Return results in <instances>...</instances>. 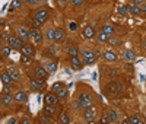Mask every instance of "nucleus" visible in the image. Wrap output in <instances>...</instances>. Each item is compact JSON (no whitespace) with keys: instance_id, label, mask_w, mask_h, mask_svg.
Instances as JSON below:
<instances>
[{"instance_id":"obj_1","label":"nucleus","mask_w":146,"mask_h":124,"mask_svg":"<svg viewBox=\"0 0 146 124\" xmlns=\"http://www.w3.org/2000/svg\"><path fill=\"white\" fill-rule=\"evenodd\" d=\"M92 104V95L91 93H82L75 102H73V108L75 109H85L86 107H89Z\"/></svg>"},{"instance_id":"obj_2","label":"nucleus","mask_w":146,"mask_h":124,"mask_svg":"<svg viewBox=\"0 0 146 124\" xmlns=\"http://www.w3.org/2000/svg\"><path fill=\"white\" fill-rule=\"evenodd\" d=\"M83 118H85V121H88V123L95 121V118H96V108L92 107V104L83 109Z\"/></svg>"},{"instance_id":"obj_3","label":"nucleus","mask_w":146,"mask_h":124,"mask_svg":"<svg viewBox=\"0 0 146 124\" xmlns=\"http://www.w3.org/2000/svg\"><path fill=\"white\" fill-rule=\"evenodd\" d=\"M121 91V86L118 82H110L107 86H105V92L110 95V96H117Z\"/></svg>"},{"instance_id":"obj_4","label":"nucleus","mask_w":146,"mask_h":124,"mask_svg":"<svg viewBox=\"0 0 146 124\" xmlns=\"http://www.w3.org/2000/svg\"><path fill=\"white\" fill-rule=\"evenodd\" d=\"M80 56H82V60L85 64H94L96 60V56L92 51H89V50H80Z\"/></svg>"},{"instance_id":"obj_5","label":"nucleus","mask_w":146,"mask_h":124,"mask_svg":"<svg viewBox=\"0 0 146 124\" xmlns=\"http://www.w3.org/2000/svg\"><path fill=\"white\" fill-rule=\"evenodd\" d=\"M48 16H50V12H48L47 9H38V10L35 12V15H34V18L36 21H40L41 23H44L48 19Z\"/></svg>"},{"instance_id":"obj_6","label":"nucleus","mask_w":146,"mask_h":124,"mask_svg":"<svg viewBox=\"0 0 146 124\" xmlns=\"http://www.w3.org/2000/svg\"><path fill=\"white\" fill-rule=\"evenodd\" d=\"M60 101V99H58V96L56 95V92H48L45 96H44V102L45 104H48V105H56L57 102Z\"/></svg>"},{"instance_id":"obj_7","label":"nucleus","mask_w":146,"mask_h":124,"mask_svg":"<svg viewBox=\"0 0 146 124\" xmlns=\"http://www.w3.org/2000/svg\"><path fill=\"white\" fill-rule=\"evenodd\" d=\"M34 74H35V78H40V79H44L45 80L47 76H48V72L42 66H35L34 67Z\"/></svg>"},{"instance_id":"obj_8","label":"nucleus","mask_w":146,"mask_h":124,"mask_svg":"<svg viewBox=\"0 0 146 124\" xmlns=\"http://www.w3.org/2000/svg\"><path fill=\"white\" fill-rule=\"evenodd\" d=\"M42 86H44V79H40V78H36V79L29 82V89L31 91H41Z\"/></svg>"},{"instance_id":"obj_9","label":"nucleus","mask_w":146,"mask_h":124,"mask_svg":"<svg viewBox=\"0 0 146 124\" xmlns=\"http://www.w3.org/2000/svg\"><path fill=\"white\" fill-rule=\"evenodd\" d=\"M9 41V45L12 47V48H22V38H21V36H10V38L7 40Z\"/></svg>"},{"instance_id":"obj_10","label":"nucleus","mask_w":146,"mask_h":124,"mask_svg":"<svg viewBox=\"0 0 146 124\" xmlns=\"http://www.w3.org/2000/svg\"><path fill=\"white\" fill-rule=\"evenodd\" d=\"M135 58H136V53L133 51V50H130V48H127L126 51L123 53V60L127 61V63H130V61H135Z\"/></svg>"},{"instance_id":"obj_11","label":"nucleus","mask_w":146,"mask_h":124,"mask_svg":"<svg viewBox=\"0 0 146 124\" xmlns=\"http://www.w3.org/2000/svg\"><path fill=\"white\" fill-rule=\"evenodd\" d=\"M70 64H72V67H73V69H78V70H80V69L83 67L82 60H80L78 56H73V57H70Z\"/></svg>"},{"instance_id":"obj_12","label":"nucleus","mask_w":146,"mask_h":124,"mask_svg":"<svg viewBox=\"0 0 146 124\" xmlns=\"http://www.w3.org/2000/svg\"><path fill=\"white\" fill-rule=\"evenodd\" d=\"M21 53H22V54H25V56H29V57H34V54H35V48H34V45H22Z\"/></svg>"},{"instance_id":"obj_13","label":"nucleus","mask_w":146,"mask_h":124,"mask_svg":"<svg viewBox=\"0 0 146 124\" xmlns=\"http://www.w3.org/2000/svg\"><path fill=\"white\" fill-rule=\"evenodd\" d=\"M102 57L107 60V61H117V54L114 51H111V50H108V51H105L102 54Z\"/></svg>"},{"instance_id":"obj_14","label":"nucleus","mask_w":146,"mask_h":124,"mask_svg":"<svg viewBox=\"0 0 146 124\" xmlns=\"http://www.w3.org/2000/svg\"><path fill=\"white\" fill-rule=\"evenodd\" d=\"M18 35L22 40H27V38H29V29H27L25 27H19L18 28Z\"/></svg>"},{"instance_id":"obj_15","label":"nucleus","mask_w":146,"mask_h":124,"mask_svg":"<svg viewBox=\"0 0 146 124\" xmlns=\"http://www.w3.org/2000/svg\"><path fill=\"white\" fill-rule=\"evenodd\" d=\"M13 99H15L16 102H27L28 96H27L25 92H16V93L13 95Z\"/></svg>"},{"instance_id":"obj_16","label":"nucleus","mask_w":146,"mask_h":124,"mask_svg":"<svg viewBox=\"0 0 146 124\" xmlns=\"http://www.w3.org/2000/svg\"><path fill=\"white\" fill-rule=\"evenodd\" d=\"M56 111H57V108H56V105H48V104H45V107H44V114H48V115H54L56 114Z\"/></svg>"},{"instance_id":"obj_17","label":"nucleus","mask_w":146,"mask_h":124,"mask_svg":"<svg viewBox=\"0 0 146 124\" xmlns=\"http://www.w3.org/2000/svg\"><path fill=\"white\" fill-rule=\"evenodd\" d=\"M7 73L12 76V79H13V80H19V79H21L19 72H18L16 69H13V67H9V69H7Z\"/></svg>"},{"instance_id":"obj_18","label":"nucleus","mask_w":146,"mask_h":124,"mask_svg":"<svg viewBox=\"0 0 146 124\" xmlns=\"http://www.w3.org/2000/svg\"><path fill=\"white\" fill-rule=\"evenodd\" d=\"M2 82H3L6 86H9L12 82H13V79H12V76H10L7 72H5V73H2Z\"/></svg>"},{"instance_id":"obj_19","label":"nucleus","mask_w":146,"mask_h":124,"mask_svg":"<svg viewBox=\"0 0 146 124\" xmlns=\"http://www.w3.org/2000/svg\"><path fill=\"white\" fill-rule=\"evenodd\" d=\"M63 40H64V31H63V29H60V28H57V29H56V36H54V41L60 42V41H63Z\"/></svg>"},{"instance_id":"obj_20","label":"nucleus","mask_w":146,"mask_h":124,"mask_svg":"<svg viewBox=\"0 0 146 124\" xmlns=\"http://www.w3.org/2000/svg\"><path fill=\"white\" fill-rule=\"evenodd\" d=\"M22 2H23V0H13V2H12V5H10V7H9V12H13V10L19 9V7L22 6Z\"/></svg>"},{"instance_id":"obj_21","label":"nucleus","mask_w":146,"mask_h":124,"mask_svg":"<svg viewBox=\"0 0 146 124\" xmlns=\"http://www.w3.org/2000/svg\"><path fill=\"white\" fill-rule=\"evenodd\" d=\"M67 95H69V91L67 89H64V88H62L58 92H57V96H58V99L60 101H64V99L67 98Z\"/></svg>"},{"instance_id":"obj_22","label":"nucleus","mask_w":146,"mask_h":124,"mask_svg":"<svg viewBox=\"0 0 146 124\" xmlns=\"http://www.w3.org/2000/svg\"><path fill=\"white\" fill-rule=\"evenodd\" d=\"M94 29H92V27H85L83 28V36H86V38H92L94 36Z\"/></svg>"},{"instance_id":"obj_23","label":"nucleus","mask_w":146,"mask_h":124,"mask_svg":"<svg viewBox=\"0 0 146 124\" xmlns=\"http://www.w3.org/2000/svg\"><path fill=\"white\" fill-rule=\"evenodd\" d=\"M54 36H56V29H53V28H48V29L45 31V38H47V40L53 41V40H54Z\"/></svg>"},{"instance_id":"obj_24","label":"nucleus","mask_w":146,"mask_h":124,"mask_svg":"<svg viewBox=\"0 0 146 124\" xmlns=\"http://www.w3.org/2000/svg\"><path fill=\"white\" fill-rule=\"evenodd\" d=\"M10 102H12L10 95H9V93H3V95H2V105H3V107H7Z\"/></svg>"},{"instance_id":"obj_25","label":"nucleus","mask_w":146,"mask_h":124,"mask_svg":"<svg viewBox=\"0 0 146 124\" xmlns=\"http://www.w3.org/2000/svg\"><path fill=\"white\" fill-rule=\"evenodd\" d=\"M108 38H110V35H107L105 32H102L101 31V34L96 36V40H98V42H107L108 41Z\"/></svg>"},{"instance_id":"obj_26","label":"nucleus","mask_w":146,"mask_h":124,"mask_svg":"<svg viewBox=\"0 0 146 124\" xmlns=\"http://www.w3.org/2000/svg\"><path fill=\"white\" fill-rule=\"evenodd\" d=\"M23 2L29 6H38V5H42L45 0H23Z\"/></svg>"},{"instance_id":"obj_27","label":"nucleus","mask_w":146,"mask_h":124,"mask_svg":"<svg viewBox=\"0 0 146 124\" xmlns=\"http://www.w3.org/2000/svg\"><path fill=\"white\" fill-rule=\"evenodd\" d=\"M102 32H105L107 35L111 36V35H113V32H114V28L111 27V25H104V27H102Z\"/></svg>"},{"instance_id":"obj_28","label":"nucleus","mask_w":146,"mask_h":124,"mask_svg":"<svg viewBox=\"0 0 146 124\" xmlns=\"http://www.w3.org/2000/svg\"><path fill=\"white\" fill-rule=\"evenodd\" d=\"M129 12H130L131 15H139V13H142L140 7H137V6H135V5H131V6L129 7Z\"/></svg>"},{"instance_id":"obj_29","label":"nucleus","mask_w":146,"mask_h":124,"mask_svg":"<svg viewBox=\"0 0 146 124\" xmlns=\"http://www.w3.org/2000/svg\"><path fill=\"white\" fill-rule=\"evenodd\" d=\"M45 69H47L48 73H54V72L57 70V63H48V64L45 66Z\"/></svg>"},{"instance_id":"obj_30","label":"nucleus","mask_w":146,"mask_h":124,"mask_svg":"<svg viewBox=\"0 0 146 124\" xmlns=\"http://www.w3.org/2000/svg\"><path fill=\"white\" fill-rule=\"evenodd\" d=\"M40 123H44V124H50L51 123V115H48V114H44L40 117Z\"/></svg>"},{"instance_id":"obj_31","label":"nucleus","mask_w":146,"mask_h":124,"mask_svg":"<svg viewBox=\"0 0 146 124\" xmlns=\"http://www.w3.org/2000/svg\"><path fill=\"white\" fill-rule=\"evenodd\" d=\"M107 115H108V118H110V121H113V123H114V121H117V113H115V111H114V109H110Z\"/></svg>"},{"instance_id":"obj_32","label":"nucleus","mask_w":146,"mask_h":124,"mask_svg":"<svg viewBox=\"0 0 146 124\" xmlns=\"http://www.w3.org/2000/svg\"><path fill=\"white\" fill-rule=\"evenodd\" d=\"M62 88H63V83H62V82H56V83L51 86V91L57 93V92H58L60 89H62Z\"/></svg>"},{"instance_id":"obj_33","label":"nucleus","mask_w":146,"mask_h":124,"mask_svg":"<svg viewBox=\"0 0 146 124\" xmlns=\"http://www.w3.org/2000/svg\"><path fill=\"white\" fill-rule=\"evenodd\" d=\"M10 45H5V47H2V56L3 57H7L9 54H10Z\"/></svg>"},{"instance_id":"obj_34","label":"nucleus","mask_w":146,"mask_h":124,"mask_svg":"<svg viewBox=\"0 0 146 124\" xmlns=\"http://www.w3.org/2000/svg\"><path fill=\"white\" fill-rule=\"evenodd\" d=\"M41 25H42V23H41L40 21H36L35 18H34V19L31 21V27H32V28H35V29H38V28L41 27Z\"/></svg>"},{"instance_id":"obj_35","label":"nucleus","mask_w":146,"mask_h":124,"mask_svg":"<svg viewBox=\"0 0 146 124\" xmlns=\"http://www.w3.org/2000/svg\"><path fill=\"white\" fill-rule=\"evenodd\" d=\"M78 54H79V50H78L76 47H70V48H69V56H70V57L78 56Z\"/></svg>"},{"instance_id":"obj_36","label":"nucleus","mask_w":146,"mask_h":124,"mask_svg":"<svg viewBox=\"0 0 146 124\" xmlns=\"http://www.w3.org/2000/svg\"><path fill=\"white\" fill-rule=\"evenodd\" d=\"M69 2H70V5H72L73 7H78V6L83 5V2H85V0H69Z\"/></svg>"},{"instance_id":"obj_37","label":"nucleus","mask_w":146,"mask_h":124,"mask_svg":"<svg viewBox=\"0 0 146 124\" xmlns=\"http://www.w3.org/2000/svg\"><path fill=\"white\" fill-rule=\"evenodd\" d=\"M57 51H58L57 45H50L48 47V54H57Z\"/></svg>"},{"instance_id":"obj_38","label":"nucleus","mask_w":146,"mask_h":124,"mask_svg":"<svg viewBox=\"0 0 146 124\" xmlns=\"http://www.w3.org/2000/svg\"><path fill=\"white\" fill-rule=\"evenodd\" d=\"M31 58H32V57H29V56H25V54H22V57H21V61H22L23 64H27V63H29V61H31Z\"/></svg>"},{"instance_id":"obj_39","label":"nucleus","mask_w":146,"mask_h":124,"mask_svg":"<svg viewBox=\"0 0 146 124\" xmlns=\"http://www.w3.org/2000/svg\"><path fill=\"white\" fill-rule=\"evenodd\" d=\"M36 35H38V29L31 28V29H29V36H31V38H35Z\"/></svg>"},{"instance_id":"obj_40","label":"nucleus","mask_w":146,"mask_h":124,"mask_svg":"<svg viewBox=\"0 0 146 124\" xmlns=\"http://www.w3.org/2000/svg\"><path fill=\"white\" fill-rule=\"evenodd\" d=\"M42 36H44V35H41V34H38V35H36V36H35V38H34V41H35V44H41V42H42V40H44V38H42Z\"/></svg>"},{"instance_id":"obj_41","label":"nucleus","mask_w":146,"mask_h":124,"mask_svg":"<svg viewBox=\"0 0 146 124\" xmlns=\"http://www.w3.org/2000/svg\"><path fill=\"white\" fill-rule=\"evenodd\" d=\"M58 121H60V123H69L67 114H62V115H60V118H58Z\"/></svg>"},{"instance_id":"obj_42","label":"nucleus","mask_w":146,"mask_h":124,"mask_svg":"<svg viewBox=\"0 0 146 124\" xmlns=\"http://www.w3.org/2000/svg\"><path fill=\"white\" fill-rule=\"evenodd\" d=\"M69 29H70V31H76V29H78V23H76V22H70V23H69Z\"/></svg>"},{"instance_id":"obj_43","label":"nucleus","mask_w":146,"mask_h":124,"mask_svg":"<svg viewBox=\"0 0 146 124\" xmlns=\"http://www.w3.org/2000/svg\"><path fill=\"white\" fill-rule=\"evenodd\" d=\"M127 10H129V7H127V6H121V7H118V13L123 15V13H126Z\"/></svg>"},{"instance_id":"obj_44","label":"nucleus","mask_w":146,"mask_h":124,"mask_svg":"<svg viewBox=\"0 0 146 124\" xmlns=\"http://www.w3.org/2000/svg\"><path fill=\"white\" fill-rule=\"evenodd\" d=\"M129 123H136V124H140L142 121H140L137 117H131V118H129Z\"/></svg>"},{"instance_id":"obj_45","label":"nucleus","mask_w":146,"mask_h":124,"mask_svg":"<svg viewBox=\"0 0 146 124\" xmlns=\"http://www.w3.org/2000/svg\"><path fill=\"white\" fill-rule=\"evenodd\" d=\"M108 42L113 44V45H117V44H118V41H117L115 38H113V36H111V38H108Z\"/></svg>"},{"instance_id":"obj_46","label":"nucleus","mask_w":146,"mask_h":124,"mask_svg":"<svg viewBox=\"0 0 146 124\" xmlns=\"http://www.w3.org/2000/svg\"><path fill=\"white\" fill-rule=\"evenodd\" d=\"M130 2L135 5V6H139V5H142V0H130Z\"/></svg>"},{"instance_id":"obj_47","label":"nucleus","mask_w":146,"mask_h":124,"mask_svg":"<svg viewBox=\"0 0 146 124\" xmlns=\"http://www.w3.org/2000/svg\"><path fill=\"white\" fill-rule=\"evenodd\" d=\"M108 74H110V76H117V70H115V69L110 70V73H108Z\"/></svg>"},{"instance_id":"obj_48","label":"nucleus","mask_w":146,"mask_h":124,"mask_svg":"<svg viewBox=\"0 0 146 124\" xmlns=\"http://www.w3.org/2000/svg\"><path fill=\"white\" fill-rule=\"evenodd\" d=\"M57 2H58V5H60V6H64V5L69 2V0H57Z\"/></svg>"},{"instance_id":"obj_49","label":"nucleus","mask_w":146,"mask_h":124,"mask_svg":"<svg viewBox=\"0 0 146 124\" xmlns=\"http://www.w3.org/2000/svg\"><path fill=\"white\" fill-rule=\"evenodd\" d=\"M2 38H3V40H9L10 36H9V35H7L6 32H2Z\"/></svg>"},{"instance_id":"obj_50","label":"nucleus","mask_w":146,"mask_h":124,"mask_svg":"<svg viewBox=\"0 0 146 124\" xmlns=\"http://www.w3.org/2000/svg\"><path fill=\"white\" fill-rule=\"evenodd\" d=\"M16 123V118H9L7 120V124H15Z\"/></svg>"},{"instance_id":"obj_51","label":"nucleus","mask_w":146,"mask_h":124,"mask_svg":"<svg viewBox=\"0 0 146 124\" xmlns=\"http://www.w3.org/2000/svg\"><path fill=\"white\" fill-rule=\"evenodd\" d=\"M21 123L22 124H28V123H31V120L29 118H23V120H21Z\"/></svg>"},{"instance_id":"obj_52","label":"nucleus","mask_w":146,"mask_h":124,"mask_svg":"<svg viewBox=\"0 0 146 124\" xmlns=\"http://www.w3.org/2000/svg\"><path fill=\"white\" fill-rule=\"evenodd\" d=\"M140 10L143 12V13H146V3H143V5L140 6Z\"/></svg>"},{"instance_id":"obj_53","label":"nucleus","mask_w":146,"mask_h":124,"mask_svg":"<svg viewBox=\"0 0 146 124\" xmlns=\"http://www.w3.org/2000/svg\"><path fill=\"white\" fill-rule=\"evenodd\" d=\"M9 92H10L9 88H5V89H3V93H9Z\"/></svg>"},{"instance_id":"obj_54","label":"nucleus","mask_w":146,"mask_h":124,"mask_svg":"<svg viewBox=\"0 0 146 124\" xmlns=\"http://www.w3.org/2000/svg\"><path fill=\"white\" fill-rule=\"evenodd\" d=\"M126 69H127V70H133V67H131L130 64H127V66H126Z\"/></svg>"},{"instance_id":"obj_55","label":"nucleus","mask_w":146,"mask_h":124,"mask_svg":"<svg viewBox=\"0 0 146 124\" xmlns=\"http://www.w3.org/2000/svg\"><path fill=\"white\" fill-rule=\"evenodd\" d=\"M143 47H145V48H146V42H145V44H143Z\"/></svg>"}]
</instances>
